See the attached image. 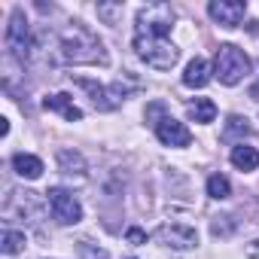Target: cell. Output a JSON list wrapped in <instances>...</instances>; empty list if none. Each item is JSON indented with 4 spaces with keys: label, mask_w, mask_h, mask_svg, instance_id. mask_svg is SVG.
<instances>
[{
    "label": "cell",
    "mask_w": 259,
    "mask_h": 259,
    "mask_svg": "<svg viewBox=\"0 0 259 259\" xmlns=\"http://www.w3.org/2000/svg\"><path fill=\"white\" fill-rule=\"evenodd\" d=\"M207 195L217 198V201H223V198L232 195V183H229L223 174H210V177H207Z\"/></svg>",
    "instance_id": "e0dca14e"
},
{
    "label": "cell",
    "mask_w": 259,
    "mask_h": 259,
    "mask_svg": "<svg viewBox=\"0 0 259 259\" xmlns=\"http://www.w3.org/2000/svg\"><path fill=\"white\" fill-rule=\"evenodd\" d=\"M79 259H110V256H107V250H101V247L82 241V247H79Z\"/></svg>",
    "instance_id": "d6986e66"
},
{
    "label": "cell",
    "mask_w": 259,
    "mask_h": 259,
    "mask_svg": "<svg viewBox=\"0 0 259 259\" xmlns=\"http://www.w3.org/2000/svg\"><path fill=\"white\" fill-rule=\"evenodd\" d=\"M58 55L64 64H107L104 43L85 28V25H70L61 40H58Z\"/></svg>",
    "instance_id": "7a4b0ae2"
},
{
    "label": "cell",
    "mask_w": 259,
    "mask_h": 259,
    "mask_svg": "<svg viewBox=\"0 0 259 259\" xmlns=\"http://www.w3.org/2000/svg\"><path fill=\"white\" fill-rule=\"evenodd\" d=\"M156 138H159L165 147H189V144H192V132H189L183 122L171 119V116H162V119L156 122Z\"/></svg>",
    "instance_id": "9c48e42d"
},
{
    "label": "cell",
    "mask_w": 259,
    "mask_h": 259,
    "mask_svg": "<svg viewBox=\"0 0 259 259\" xmlns=\"http://www.w3.org/2000/svg\"><path fill=\"white\" fill-rule=\"evenodd\" d=\"M156 241L171 250H192L198 244V232L186 223H162L156 229Z\"/></svg>",
    "instance_id": "52a82bcc"
},
{
    "label": "cell",
    "mask_w": 259,
    "mask_h": 259,
    "mask_svg": "<svg viewBox=\"0 0 259 259\" xmlns=\"http://www.w3.org/2000/svg\"><path fill=\"white\" fill-rule=\"evenodd\" d=\"M235 135H250V125H247L244 116H229V119H226V132H223V138L232 141Z\"/></svg>",
    "instance_id": "ac0fdd59"
},
{
    "label": "cell",
    "mask_w": 259,
    "mask_h": 259,
    "mask_svg": "<svg viewBox=\"0 0 259 259\" xmlns=\"http://www.w3.org/2000/svg\"><path fill=\"white\" fill-rule=\"evenodd\" d=\"M43 107L46 110H58L67 122H79L82 119V110L73 104V98L70 95H64V92H58V95H46L43 98Z\"/></svg>",
    "instance_id": "30bf717a"
},
{
    "label": "cell",
    "mask_w": 259,
    "mask_h": 259,
    "mask_svg": "<svg viewBox=\"0 0 259 259\" xmlns=\"http://www.w3.org/2000/svg\"><path fill=\"white\" fill-rule=\"evenodd\" d=\"M174 19H177L174 7H168V4H147L138 13L132 43H135L138 58H144L153 70H171L180 58V49L168 40Z\"/></svg>",
    "instance_id": "6da1fadb"
},
{
    "label": "cell",
    "mask_w": 259,
    "mask_h": 259,
    "mask_svg": "<svg viewBox=\"0 0 259 259\" xmlns=\"http://www.w3.org/2000/svg\"><path fill=\"white\" fill-rule=\"evenodd\" d=\"M232 165L238 171H256L259 168V150L256 147H247V144L232 147Z\"/></svg>",
    "instance_id": "4fadbf2b"
},
{
    "label": "cell",
    "mask_w": 259,
    "mask_h": 259,
    "mask_svg": "<svg viewBox=\"0 0 259 259\" xmlns=\"http://www.w3.org/2000/svg\"><path fill=\"white\" fill-rule=\"evenodd\" d=\"M46 201H49L52 217H55L61 226H76V223L82 220V204L76 201L73 192H67V189H61V186H52V189L46 192Z\"/></svg>",
    "instance_id": "8992f818"
},
{
    "label": "cell",
    "mask_w": 259,
    "mask_h": 259,
    "mask_svg": "<svg viewBox=\"0 0 259 259\" xmlns=\"http://www.w3.org/2000/svg\"><path fill=\"white\" fill-rule=\"evenodd\" d=\"M207 13L223 28H238L244 22V16H247V4H244V0H210Z\"/></svg>",
    "instance_id": "ba28073f"
},
{
    "label": "cell",
    "mask_w": 259,
    "mask_h": 259,
    "mask_svg": "<svg viewBox=\"0 0 259 259\" xmlns=\"http://www.w3.org/2000/svg\"><path fill=\"white\" fill-rule=\"evenodd\" d=\"M98 13H101V16H107V19L113 22V19L122 13V7H98Z\"/></svg>",
    "instance_id": "44dd1931"
},
{
    "label": "cell",
    "mask_w": 259,
    "mask_h": 259,
    "mask_svg": "<svg viewBox=\"0 0 259 259\" xmlns=\"http://www.w3.org/2000/svg\"><path fill=\"white\" fill-rule=\"evenodd\" d=\"M250 98H253V101H259V82H256V85L250 89Z\"/></svg>",
    "instance_id": "7402d4cb"
},
{
    "label": "cell",
    "mask_w": 259,
    "mask_h": 259,
    "mask_svg": "<svg viewBox=\"0 0 259 259\" xmlns=\"http://www.w3.org/2000/svg\"><path fill=\"white\" fill-rule=\"evenodd\" d=\"M189 119H195V122H201V125H207V122H213L217 119V104L210 101V98H195V101H189Z\"/></svg>",
    "instance_id": "5bb4252c"
},
{
    "label": "cell",
    "mask_w": 259,
    "mask_h": 259,
    "mask_svg": "<svg viewBox=\"0 0 259 259\" xmlns=\"http://www.w3.org/2000/svg\"><path fill=\"white\" fill-rule=\"evenodd\" d=\"M128 241H132V244H144L147 241V232L144 229H128Z\"/></svg>",
    "instance_id": "ffe728a7"
},
{
    "label": "cell",
    "mask_w": 259,
    "mask_h": 259,
    "mask_svg": "<svg viewBox=\"0 0 259 259\" xmlns=\"http://www.w3.org/2000/svg\"><path fill=\"white\" fill-rule=\"evenodd\" d=\"M58 165H61V171L67 174V177H82L85 174V159L79 156V153H73V150H61L58 153Z\"/></svg>",
    "instance_id": "9a60e30c"
},
{
    "label": "cell",
    "mask_w": 259,
    "mask_h": 259,
    "mask_svg": "<svg viewBox=\"0 0 259 259\" xmlns=\"http://www.w3.org/2000/svg\"><path fill=\"white\" fill-rule=\"evenodd\" d=\"M250 73V58L244 49L232 46V43H223L217 49V58H213V76L223 82V85H238L244 76Z\"/></svg>",
    "instance_id": "3957f363"
},
{
    "label": "cell",
    "mask_w": 259,
    "mask_h": 259,
    "mask_svg": "<svg viewBox=\"0 0 259 259\" xmlns=\"http://www.w3.org/2000/svg\"><path fill=\"white\" fill-rule=\"evenodd\" d=\"M207 79H210V67H207V61H204V58H192V61L186 64L183 85H189V89H204Z\"/></svg>",
    "instance_id": "8fae6325"
},
{
    "label": "cell",
    "mask_w": 259,
    "mask_h": 259,
    "mask_svg": "<svg viewBox=\"0 0 259 259\" xmlns=\"http://www.w3.org/2000/svg\"><path fill=\"white\" fill-rule=\"evenodd\" d=\"M25 232H16V229H4V235H0V250H4L7 256L13 253H22L25 250Z\"/></svg>",
    "instance_id": "2e32d148"
},
{
    "label": "cell",
    "mask_w": 259,
    "mask_h": 259,
    "mask_svg": "<svg viewBox=\"0 0 259 259\" xmlns=\"http://www.w3.org/2000/svg\"><path fill=\"white\" fill-rule=\"evenodd\" d=\"M13 168H16V174L25 177V180H37V177L43 174V162H40L37 156H31V153H16V156H13Z\"/></svg>",
    "instance_id": "7c38bea8"
},
{
    "label": "cell",
    "mask_w": 259,
    "mask_h": 259,
    "mask_svg": "<svg viewBox=\"0 0 259 259\" xmlns=\"http://www.w3.org/2000/svg\"><path fill=\"white\" fill-rule=\"evenodd\" d=\"M4 40H7V49L13 52V58L16 61H31V55H34V37H31V28H28V19H25V13L16 7L13 10V16H10V25H7V34H4Z\"/></svg>",
    "instance_id": "277c9868"
},
{
    "label": "cell",
    "mask_w": 259,
    "mask_h": 259,
    "mask_svg": "<svg viewBox=\"0 0 259 259\" xmlns=\"http://www.w3.org/2000/svg\"><path fill=\"white\" fill-rule=\"evenodd\" d=\"M76 85L79 89H85L89 95H92V101H95V107L98 110H116L125 98H128V92H132L138 82H128V85H122V82H113V85H101V82H95V79H76Z\"/></svg>",
    "instance_id": "5b68a950"
}]
</instances>
